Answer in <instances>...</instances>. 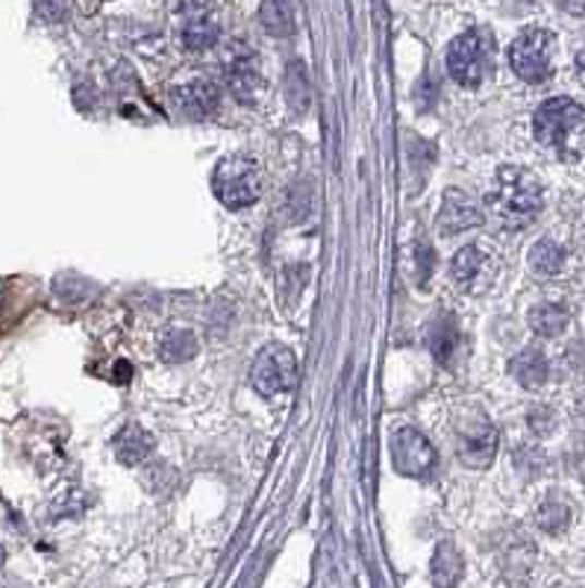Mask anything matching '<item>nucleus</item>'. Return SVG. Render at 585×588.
Returning a JSON list of instances; mask_svg holds the SVG:
<instances>
[{"mask_svg": "<svg viewBox=\"0 0 585 588\" xmlns=\"http://www.w3.org/2000/svg\"><path fill=\"white\" fill-rule=\"evenodd\" d=\"M536 142L559 159H580L585 154V109L571 97H550L533 118Z\"/></svg>", "mask_w": 585, "mask_h": 588, "instance_id": "f257e3e1", "label": "nucleus"}, {"mask_svg": "<svg viewBox=\"0 0 585 588\" xmlns=\"http://www.w3.org/2000/svg\"><path fill=\"white\" fill-rule=\"evenodd\" d=\"M541 185L529 171L515 168V165H503L494 177V192H491V206L509 227H521L536 218L541 209Z\"/></svg>", "mask_w": 585, "mask_h": 588, "instance_id": "f03ea898", "label": "nucleus"}, {"mask_svg": "<svg viewBox=\"0 0 585 588\" xmlns=\"http://www.w3.org/2000/svg\"><path fill=\"white\" fill-rule=\"evenodd\" d=\"M212 192L227 209H248L262 197L260 165L248 156H227L212 175Z\"/></svg>", "mask_w": 585, "mask_h": 588, "instance_id": "7ed1b4c3", "label": "nucleus"}, {"mask_svg": "<svg viewBox=\"0 0 585 588\" xmlns=\"http://www.w3.org/2000/svg\"><path fill=\"white\" fill-rule=\"evenodd\" d=\"M250 383L262 397H279L298 386V359L283 345H268L250 368Z\"/></svg>", "mask_w": 585, "mask_h": 588, "instance_id": "20e7f679", "label": "nucleus"}, {"mask_svg": "<svg viewBox=\"0 0 585 588\" xmlns=\"http://www.w3.org/2000/svg\"><path fill=\"white\" fill-rule=\"evenodd\" d=\"M553 36L541 27H529L509 48V65L527 83H545L550 77Z\"/></svg>", "mask_w": 585, "mask_h": 588, "instance_id": "39448f33", "label": "nucleus"}, {"mask_svg": "<svg viewBox=\"0 0 585 588\" xmlns=\"http://www.w3.org/2000/svg\"><path fill=\"white\" fill-rule=\"evenodd\" d=\"M392 459L397 473L421 480L435 468V451L415 427H401L392 433Z\"/></svg>", "mask_w": 585, "mask_h": 588, "instance_id": "423d86ee", "label": "nucleus"}, {"mask_svg": "<svg viewBox=\"0 0 585 588\" xmlns=\"http://www.w3.org/2000/svg\"><path fill=\"white\" fill-rule=\"evenodd\" d=\"M447 71L451 77L465 88H477L486 71V50H482V39L477 29H468L451 41L447 50Z\"/></svg>", "mask_w": 585, "mask_h": 588, "instance_id": "0eeeda50", "label": "nucleus"}, {"mask_svg": "<svg viewBox=\"0 0 585 588\" xmlns=\"http://www.w3.org/2000/svg\"><path fill=\"white\" fill-rule=\"evenodd\" d=\"M498 454V430L489 418H474L459 427V459L468 468H489Z\"/></svg>", "mask_w": 585, "mask_h": 588, "instance_id": "6e6552de", "label": "nucleus"}, {"mask_svg": "<svg viewBox=\"0 0 585 588\" xmlns=\"http://www.w3.org/2000/svg\"><path fill=\"white\" fill-rule=\"evenodd\" d=\"M486 221V215H482L480 203L468 197V194L462 192V189H447L442 203V232H465L474 230V227H480Z\"/></svg>", "mask_w": 585, "mask_h": 588, "instance_id": "1a4fd4ad", "label": "nucleus"}, {"mask_svg": "<svg viewBox=\"0 0 585 588\" xmlns=\"http://www.w3.org/2000/svg\"><path fill=\"white\" fill-rule=\"evenodd\" d=\"M177 104L189 118H212L218 112V104H222V92L210 80H194V83H186V86L177 88Z\"/></svg>", "mask_w": 585, "mask_h": 588, "instance_id": "9d476101", "label": "nucleus"}, {"mask_svg": "<svg viewBox=\"0 0 585 588\" xmlns=\"http://www.w3.org/2000/svg\"><path fill=\"white\" fill-rule=\"evenodd\" d=\"M227 83H230L232 95L241 97L244 104H250L253 95L260 92V68H256V62H253L248 50L232 48V57L227 59Z\"/></svg>", "mask_w": 585, "mask_h": 588, "instance_id": "9b49d317", "label": "nucleus"}, {"mask_svg": "<svg viewBox=\"0 0 585 588\" xmlns=\"http://www.w3.org/2000/svg\"><path fill=\"white\" fill-rule=\"evenodd\" d=\"M154 451V435L144 433L139 424H127L116 435V459L121 465H142Z\"/></svg>", "mask_w": 585, "mask_h": 588, "instance_id": "f8f14e48", "label": "nucleus"}, {"mask_svg": "<svg viewBox=\"0 0 585 588\" xmlns=\"http://www.w3.org/2000/svg\"><path fill=\"white\" fill-rule=\"evenodd\" d=\"M218 41V24L210 10H194L182 24V45L189 50H206Z\"/></svg>", "mask_w": 585, "mask_h": 588, "instance_id": "ddd939ff", "label": "nucleus"}, {"mask_svg": "<svg viewBox=\"0 0 585 588\" xmlns=\"http://www.w3.org/2000/svg\"><path fill=\"white\" fill-rule=\"evenodd\" d=\"M547 359L541 350H524L512 359V374L524 388H538L547 383Z\"/></svg>", "mask_w": 585, "mask_h": 588, "instance_id": "4468645a", "label": "nucleus"}, {"mask_svg": "<svg viewBox=\"0 0 585 588\" xmlns=\"http://www.w3.org/2000/svg\"><path fill=\"white\" fill-rule=\"evenodd\" d=\"M260 21L265 33L283 39V36H291V29H295V10L288 0H262Z\"/></svg>", "mask_w": 585, "mask_h": 588, "instance_id": "2eb2a0df", "label": "nucleus"}, {"mask_svg": "<svg viewBox=\"0 0 585 588\" xmlns=\"http://www.w3.org/2000/svg\"><path fill=\"white\" fill-rule=\"evenodd\" d=\"M568 321H571V315H568L565 307H559V303H538V307H533V312H529V327L536 329L538 336H562L568 327Z\"/></svg>", "mask_w": 585, "mask_h": 588, "instance_id": "dca6fc26", "label": "nucleus"}, {"mask_svg": "<svg viewBox=\"0 0 585 588\" xmlns=\"http://www.w3.org/2000/svg\"><path fill=\"white\" fill-rule=\"evenodd\" d=\"M198 353V338L189 329H165L159 336V357L165 362H189Z\"/></svg>", "mask_w": 585, "mask_h": 588, "instance_id": "f3484780", "label": "nucleus"}, {"mask_svg": "<svg viewBox=\"0 0 585 588\" xmlns=\"http://www.w3.org/2000/svg\"><path fill=\"white\" fill-rule=\"evenodd\" d=\"M562 265H565V251L553 239H541L529 251V268L536 271L538 277H553L562 271Z\"/></svg>", "mask_w": 585, "mask_h": 588, "instance_id": "a211bd4d", "label": "nucleus"}, {"mask_svg": "<svg viewBox=\"0 0 585 588\" xmlns=\"http://www.w3.org/2000/svg\"><path fill=\"white\" fill-rule=\"evenodd\" d=\"M462 577V560L459 550L453 548V541H442L439 553L432 560V583L435 586H456Z\"/></svg>", "mask_w": 585, "mask_h": 588, "instance_id": "6ab92c4d", "label": "nucleus"}, {"mask_svg": "<svg viewBox=\"0 0 585 588\" xmlns=\"http://www.w3.org/2000/svg\"><path fill=\"white\" fill-rule=\"evenodd\" d=\"M480 268H482V253L477 251V248H462V251L456 253L451 262L453 280L462 283V286L474 283V277L480 274Z\"/></svg>", "mask_w": 585, "mask_h": 588, "instance_id": "aec40b11", "label": "nucleus"}, {"mask_svg": "<svg viewBox=\"0 0 585 588\" xmlns=\"http://www.w3.org/2000/svg\"><path fill=\"white\" fill-rule=\"evenodd\" d=\"M427 348H430V353L439 359V362H447V359H451L453 348H456V333H453V327L447 321H439V324L430 329Z\"/></svg>", "mask_w": 585, "mask_h": 588, "instance_id": "412c9836", "label": "nucleus"}, {"mask_svg": "<svg viewBox=\"0 0 585 588\" xmlns=\"http://www.w3.org/2000/svg\"><path fill=\"white\" fill-rule=\"evenodd\" d=\"M571 524V509H568L562 501H547L541 509H538V527L545 532H562Z\"/></svg>", "mask_w": 585, "mask_h": 588, "instance_id": "4be33fe9", "label": "nucleus"}, {"mask_svg": "<svg viewBox=\"0 0 585 588\" xmlns=\"http://www.w3.org/2000/svg\"><path fill=\"white\" fill-rule=\"evenodd\" d=\"M144 485L156 497H168L174 492V485H177V473L168 465H154V468H147V473H144Z\"/></svg>", "mask_w": 585, "mask_h": 588, "instance_id": "5701e85b", "label": "nucleus"}, {"mask_svg": "<svg viewBox=\"0 0 585 588\" xmlns=\"http://www.w3.org/2000/svg\"><path fill=\"white\" fill-rule=\"evenodd\" d=\"M36 10L45 21L65 19V0H36Z\"/></svg>", "mask_w": 585, "mask_h": 588, "instance_id": "b1692460", "label": "nucleus"}, {"mask_svg": "<svg viewBox=\"0 0 585 588\" xmlns=\"http://www.w3.org/2000/svg\"><path fill=\"white\" fill-rule=\"evenodd\" d=\"M415 256H418V277L427 280L432 274V260H435V253H432V248H427V244H418V248H415Z\"/></svg>", "mask_w": 585, "mask_h": 588, "instance_id": "393cba45", "label": "nucleus"}, {"mask_svg": "<svg viewBox=\"0 0 585 588\" xmlns=\"http://www.w3.org/2000/svg\"><path fill=\"white\" fill-rule=\"evenodd\" d=\"M559 10L571 12V15H585V0H557Z\"/></svg>", "mask_w": 585, "mask_h": 588, "instance_id": "a878e982", "label": "nucleus"}, {"mask_svg": "<svg viewBox=\"0 0 585 588\" xmlns=\"http://www.w3.org/2000/svg\"><path fill=\"white\" fill-rule=\"evenodd\" d=\"M576 74H580V80H583L585 86V50H580V57H576Z\"/></svg>", "mask_w": 585, "mask_h": 588, "instance_id": "bb28decb", "label": "nucleus"}, {"mask_svg": "<svg viewBox=\"0 0 585 588\" xmlns=\"http://www.w3.org/2000/svg\"><path fill=\"white\" fill-rule=\"evenodd\" d=\"M3 562H7V550H3V544H0V568H3Z\"/></svg>", "mask_w": 585, "mask_h": 588, "instance_id": "cd10ccee", "label": "nucleus"}]
</instances>
